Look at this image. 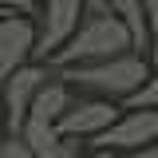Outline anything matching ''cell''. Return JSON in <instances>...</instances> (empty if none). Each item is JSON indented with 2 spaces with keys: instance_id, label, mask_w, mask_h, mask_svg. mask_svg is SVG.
Instances as JSON below:
<instances>
[{
  "instance_id": "cell-1",
  "label": "cell",
  "mask_w": 158,
  "mask_h": 158,
  "mask_svg": "<svg viewBox=\"0 0 158 158\" xmlns=\"http://www.w3.org/2000/svg\"><path fill=\"white\" fill-rule=\"evenodd\" d=\"M118 52H135L131 28L115 16V12H83V20L75 24V32L59 44L44 63L63 67V63H91V59H107Z\"/></svg>"
},
{
  "instance_id": "cell-2",
  "label": "cell",
  "mask_w": 158,
  "mask_h": 158,
  "mask_svg": "<svg viewBox=\"0 0 158 158\" xmlns=\"http://www.w3.org/2000/svg\"><path fill=\"white\" fill-rule=\"evenodd\" d=\"M52 71L63 83H79L87 91H99L103 99L123 103L142 79L150 75V63L142 59V52H118V56L91 59V63H63V67H52Z\"/></svg>"
},
{
  "instance_id": "cell-3",
  "label": "cell",
  "mask_w": 158,
  "mask_h": 158,
  "mask_svg": "<svg viewBox=\"0 0 158 158\" xmlns=\"http://www.w3.org/2000/svg\"><path fill=\"white\" fill-rule=\"evenodd\" d=\"M154 138H158V107H131V111H118L111 127L91 135L87 146L95 154H103V150H142Z\"/></svg>"
},
{
  "instance_id": "cell-4",
  "label": "cell",
  "mask_w": 158,
  "mask_h": 158,
  "mask_svg": "<svg viewBox=\"0 0 158 158\" xmlns=\"http://www.w3.org/2000/svg\"><path fill=\"white\" fill-rule=\"evenodd\" d=\"M36 44H32V59H44L56 52L63 40L75 32V24L83 20V0H40L36 8Z\"/></svg>"
},
{
  "instance_id": "cell-5",
  "label": "cell",
  "mask_w": 158,
  "mask_h": 158,
  "mask_svg": "<svg viewBox=\"0 0 158 158\" xmlns=\"http://www.w3.org/2000/svg\"><path fill=\"white\" fill-rule=\"evenodd\" d=\"M44 79H48V67L40 59H28L0 79V107H4V131L8 135H20V127L28 118V103Z\"/></svg>"
},
{
  "instance_id": "cell-6",
  "label": "cell",
  "mask_w": 158,
  "mask_h": 158,
  "mask_svg": "<svg viewBox=\"0 0 158 158\" xmlns=\"http://www.w3.org/2000/svg\"><path fill=\"white\" fill-rule=\"evenodd\" d=\"M32 44H36V20L24 12H8L0 16V79L12 67L32 59Z\"/></svg>"
},
{
  "instance_id": "cell-7",
  "label": "cell",
  "mask_w": 158,
  "mask_h": 158,
  "mask_svg": "<svg viewBox=\"0 0 158 158\" xmlns=\"http://www.w3.org/2000/svg\"><path fill=\"white\" fill-rule=\"evenodd\" d=\"M118 115V103L115 99H91V103H71L63 115L56 118V131L59 135H71V138H91L99 135L103 127H111Z\"/></svg>"
},
{
  "instance_id": "cell-8",
  "label": "cell",
  "mask_w": 158,
  "mask_h": 158,
  "mask_svg": "<svg viewBox=\"0 0 158 158\" xmlns=\"http://www.w3.org/2000/svg\"><path fill=\"white\" fill-rule=\"evenodd\" d=\"M20 138L28 142L32 158H75L79 154V138L59 135V131H56V118L28 115L24 127H20Z\"/></svg>"
},
{
  "instance_id": "cell-9",
  "label": "cell",
  "mask_w": 158,
  "mask_h": 158,
  "mask_svg": "<svg viewBox=\"0 0 158 158\" xmlns=\"http://www.w3.org/2000/svg\"><path fill=\"white\" fill-rule=\"evenodd\" d=\"M67 107H71V87H67L59 75H52V79H44V83L36 87V95H32V103H28V115L59 118Z\"/></svg>"
},
{
  "instance_id": "cell-10",
  "label": "cell",
  "mask_w": 158,
  "mask_h": 158,
  "mask_svg": "<svg viewBox=\"0 0 158 158\" xmlns=\"http://www.w3.org/2000/svg\"><path fill=\"white\" fill-rule=\"evenodd\" d=\"M107 4H111V12L131 28L135 52H142V48H146V16H142V0H107Z\"/></svg>"
},
{
  "instance_id": "cell-11",
  "label": "cell",
  "mask_w": 158,
  "mask_h": 158,
  "mask_svg": "<svg viewBox=\"0 0 158 158\" xmlns=\"http://www.w3.org/2000/svg\"><path fill=\"white\" fill-rule=\"evenodd\" d=\"M123 103H127V107H158V67L142 79V83H138Z\"/></svg>"
},
{
  "instance_id": "cell-12",
  "label": "cell",
  "mask_w": 158,
  "mask_h": 158,
  "mask_svg": "<svg viewBox=\"0 0 158 158\" xmlns=\"http://www.w3.org/2000/svg\"><path fill=\"white\" fill-rule=\"evenodd\" d=\"M142 16H146V48L158 59V0H142Z\"/></svg>"
},
{
  "instance_id": "cell-13",
  "label": "cell",
  "mask_w": 158,
  "mask_h": 158,
  "mask_svg": "<svg viewBox=\"0 0 158 158\" xmlns=\"http://www.w3.org/2000/svg\"><path fill=\"white\" fill-rule=\"evenodd\" d=\"M0 158H32V150L20 135H4L0 138Z\"/></svg>"
},
{
  "instance_id": "cell-14",
  "label": "cell",
  "mask_w": 158,
  "mask_h": 158,
  "mask_svg": "<svg viewBox=\"0 0 158 158\" xmlns=\"http://www.w3.org/2000/svg\"><path fill=\"white\" fill-rule=\"evenodd\" d=\"M0 8H4V12H24V16H36L40 0H0Z\"/></svg>"
},
{
  "instance_id": "cell-15",
  "label": "cell",
  "mask_w": 158,
  "mask_h": 158,
  "mask_svg": "<svg viewBox=\"0 0 158 158\" xmlns=\"http://www.w3.org/2000/svg\"><path fill=\"white\" fill-rule=\"evenodd\" d=\"M83 12H111L107 0H83Z\"/></svg>"
},
{
  "instance_id": "cell-16",
  "label": "cell",
  "mask_w": 158,
  "mask_h": 158,
  "mask_svg": "<svg viewBox=\"0 0 158 158\" xmlns=\"http://www.w3.org/2000/svg\"><path fill=\"white\" fill-rule=\"evenodd\" d=\"M138 154H142V158H158V138H154V142H146Z\"/></svg>"
},
{
  "instance_id": "cell-17",
  "label": "cell",
  "mask_w": 158,
  "mask_h": 158,
  "mask_svg": "<svg viewBox=\"0 0 158 158\" xmlns=\"http://www.w3.org/2000/svg\"><path fill=\"white\" fill-rule=\"evenodd\" d=\"M4 135H8V131H4V107H0V138H4Z\"/></svg>"
},
{
  "instance_id": "cell-18",
  "label": "cell",
  "mask_w": 158,
  "mask_h": 158,
  "mask_svg": "<svg viewBox=\"0 0 158 158\" xmlns=\"http://www.w3.org/2000/svg\"><path fill=\"white\" fill-rule=\"evenodd\" d=\"M0 16H8V12H4V8H0Z\"/></svg>"
}]
</instances>
